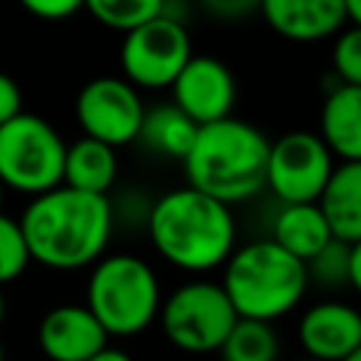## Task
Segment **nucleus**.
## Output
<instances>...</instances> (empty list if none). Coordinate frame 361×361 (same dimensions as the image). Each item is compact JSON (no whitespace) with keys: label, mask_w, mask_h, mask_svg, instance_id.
<instances>
[{"label":"nucleus","mask_w":361,"mask_h":361,"mask_svg":"<svg viewBox=\"0 0 361 361\" xmlns=\"http://www.w3.org/2000/svg\"><path fill=\"white\" fill-rule=\"evenodd\" d=\"M23 6L28 14H34L39 20H65L82 8L79 0H25Z\"/></svg>","instance_id":"obj_26"},{"label":"nucleus","mask_w":361,"mask_h":361,"mask_svg":"<svg viewBox=\"0 0 361 361\" xmlns=\"http://www.w3.org/2000/svg\"><path fill=\"white\" fill-rule=\"evenodd\" d=\"M268 240H274L282 251H288L290 257H296L299 262L307 265L336 237H333L319 203H296V206H282L276 212Z\"/></svg>","instance_id":"obj_16"},{"label":"nucleus","mask_w":361,"mask_h":361,"mask_svg":"<svg viewBox=\"0 0 361 361\" xmlns=\"http://www.w3.org/2000/svg\"><path fill=\"white\" fill-rule=\"evenodd\" d=\"M296 361H313V358H296Z\"/></svg>","instance_id":"obj_35"},{"label":"nucleus","mask_w":361,"mask_h":361,"mask_svg":"<svg viewBox=\"0 0 361 361\" xmlns=\"http://www.w3.org/2000/svg\"><path fill=\"white\" fill-rule=\"evenodd\" d=\"M90 361H133V355L130 353H124V350H118V347H104V350H99Z\"/></svg>","instance_id":"obj_29"},{"label":"nucleus","mask_w":361,"mask_h":361,"mask_svg":"<svg viewBox=\"0 0 361 361\" xmlns=\"http://www.w3.org/2000/svg\"><path fill=\"white\" fill-rule=\"evenodd\" d=\"M299 344L305 358L344 361L361 347V310L338 299L310 305L299 319Z\"/></svg>","instance_id":"obj_12"},{"label":"nucleus","mask_w":361,"mask_h":361,"mask_svg":"<svg viewBox=\"0 0 361 361\" xmlns=\"http://www.w3.org/2000/svg\"><path fill=\"white\" fill-rule=\"evenodd\" d=\"M68 144L59 130L37 113H20L0 127V183L39 197L62 186Z\"/></svg>","instance_id":"obj_6"},{"label":"nucleus","mask_w":361,"mask_h":361,"mask_svg":"<svg viewBox=\"0 0 361 361\" xmlns=\"http://www.w3.org/2000/svg\"><path fill=\"white\" fill-rule=\"evenodd\" d=\"M192 39L183 23L161 14L124 37L118 59L124 79L133 87H172L192 59Z\"/></svg>","instance_id":"obj_9"},{"label":"nucleus","mask_w":361,"mask_h":361,"mask_svg":"<svg viewBox=\"0 0 361 361\" xmlns=\"http://www.w3.org/2000/svg\"><path fill=\"white\" fill-rule=\"evenodd\" d=\"M158 322L172 347L183 353H220L240 316L220 282L189 279L164 299Z\"/></svg>","instance_id":"obj_7"},{"label":"nucleus","mask_w":361,"mask_h":361,"mask_svg":"<svg viewBox=\"0 0 361 361\" xmlns=\"http://www.w3.org/2000/svg\"><path fill=\"white\" fill-rule=\"evenodd\" d=\"M107 330L87 310V305L51 307L37 330L39 350L48 361H90L107 347Z\"/></svg>","instance_id":"obj_13"},{"label":"nucleus","mask_w":361,"mask_h":361,"mask_svg":"<svg viewBox=\"0 0 361 361\" xmlns=\"http://www.w3.org/2000/svg\"><path fill=\"white\" fill-rule=\"evenodd\" d=\"M147 231L169 265L192 274L226 265L237 248L231 209L192 186L161 195L147 214Z\"/></svg>","instance_id":"obj_2"},{"label":"nucleus","mask_w":361,"mask_h":361,"mask_svg":"<svg viewBox=\"0 0 361 361\" xmlns=\"http://www.w3.org/2000/svg\"><path fill=\"white\" fill-rule=\"evenodd\" d=\"M336 158L319 133L290 130L271 141L268 155V186L282 206L319 203Z\"/></svg>","instance_id":"obj_8"},{"label":"nucleus","mask_w":361,"mask_h":361,"mask_svg":"<svg viewBox=\"0 0 361 361\" xmlns=\"http://www.w3.org/2000/svg\"><path fill=\"white\" fill-rule=\"evenodd\" d=\"M223 268L220 285L237 316L268 324L288 316L310 285L307 265L282 251L274 240H254L234 248Z\"/></svg>","instance_id":"obj_4"},{"label":"nucleus","mask_w":361,"mask_h":361,"mask_svg":"<svg viewBox=\"0 0 361 361\" xmlns=\"http://www.w3.org/2000/svg\"><path fill=\"white\" fill-rule=\"evenodd\" d=\"M330 65H333V73H336L338 85L361 87V28L347 25L336 37Z\"/></svg>","instance_id":"obj_23"},{"label":"nucleus","mask_w":361,"mask_h":361,"mask_svg":"<svg viewBox=\"0 0 361 361\" xmlns=\"http://www.w3.org/2000/svg\"><path fill=\"white\" fill-rule=\"evenodd\" d=\"M85 305L107 336H135L158 319L164 296L147 259L135 254H104L90 268Z\"/></svg>","instance_id":"obj_5"},{"label":"nucleus","mask_w":361,"mask_h":361,"mask_svg":"<svg viewBox=\"0 0 361 361\" xmlns=\"http://www.w3.org/2000/svg\"><path fill=\"white\" fill-rule=\"evenodd\" d=\"M197 133H200V127L178 104L164 102V104L147 107L138 141L147 149H152L155 155H164V158H172V161L183 164L186 155L195 147Z\"/></svg>","instance_id":"obj_19"},{"label":"nucleus","mask_w":361,"mask_h":361,"mask_svg":"<svg viewBox=\"0 0 361 361\" xmlns=\"http://www.w3.org/2000/svg\"><path fill=\"white\" fill-rule=\"evenodd\" d=\"M23 113V90L17 79H11L6 71H0V127L8 124Z\"/></svg>","instance_id":"obj_25"},{"label":"nucleus","mask_w":361,"mask_h":361,"mask_svg":"<svg viewBox=\"0 0 361 361\" xmlns=\"http://www.w3.org/2000/svg\"><path fill=\"white\" fill-rule=\"evenodd\" d=\"M0 361H6V347H3V341H0Z\"/></svg>","instance_id":"obj_33"},{"label":"nucleus","mask_w":361,"mask_h":361,"mask_svg":"<svg viewBox=\"0 0 361 361\" xmlns=\"http://www.w3.org/2000/svg\"><path fill=\"white\" fill-rule=\"evenodd\" d=\"M319 209L336 240L347 245L361 243V161L336 164L319 197Z\"/></svg>","instance_id":"obj_17"},{"label":"nucleus","mask_w":361,"mask_h":361,"mask_svg":"<svg viewBox=\"0 0 361 361\" xmlns=\"http://www.w3.org/2000/svg\"><path fill=\"white\" fill-rule=\"evenodd\" d=\"M319 135L338 164L361 161V87H330L319 113Z\"/></svg>","instance_id":"obj_15"},{"label":"nucleus","mask_w":361,"mask_h":361,"mask_svg":"<svg viewBox=\"0 0 361 361\" xmlns=\"http://www.w3.org/2000/svg\"><path fill=\"white\" fill-rule=\"evenodd\" d=\"M85 8L104 28L121 31L127 37L135 28L147 25L149 20L161 17L164 14V0H90Z\"/></svg>","instance_id":"obj_21"},{"label":"nucleus","mask_w":361,"mask_h":361,"mask_svg":"<svg viewBox=\"0 0 361 361\" xmlns=\"http://www.w3.org/2000/svg\"><path fill=\"white\" fill-rule=\"evenodd\" d=\"M31 259L56 271L96 265L113 234V203L104 195H87L56 186L31 197L20 217Z\"/></svg>","instance_id":"obj_1"},{"label":"nucleus","mask_w":361,"mask_h":361,"mask_svg":"<svg viewBox=\"0 0 361 361\" xmlns=\"http://www.w3.org/2000/svg\"><path fill=\"white\" fill-rule=\"evenodd\" d=\"M3 316H6V299H3V290H0V324H3Z\"/></svg>","instance_id":"obj_31"},{"label":"nucleus","mask_w":361,"mask_h":361,"mask_svg":"<svg viewBox=\"0 0 361 361\" xmlns=\"http://www.w3.org/2000/svg\"><path fill=\"white\" fill-rule=\"evenodd\" d=\"M259 11L279 37L293 42L327 39L347 28L344 0H265Z\"/></svg>","instance_id":"obj_14"},{"label":"nucleus","mask_w":361,"mask_h":361,"mask_svg":"<svg viewBox=\"0 0 361 361\" xmlns=\"http://www.w3.org/2000/svg\"><path fill=\"white\" fill-rule=\"evenodd\" d=\"M350 288L361 293V243L350 245Z\"/></svg>","instance_id":"obj_27"},{"label":"nucleus","mask_w":361,"mask_h":361,"mask_svg":"<svg viewBox=\"0 0 361 361\" xmlns=\"http://www.w3.org/2000/svg\"><path fill=\"white\" fill-rule=\"evenodd\" d=\"M169 90L172 104H178L197 127L228 118L237 102L234 73L217 56H192Z\"/></svg>","instance_id":"obj_11"},{"label":"nucleus","mask_w":361,"mask_h":361,"mask_svg":"<svg viewBox=\"0 0 361 361\" xmlns=\"http://www.w3.org/2000/svg\"><path fill=\"white\" fill-rule=\"evenodd\" d=\"M220 361H279V336L274 324L240 319L220 347Z\"/></svg>","instance_id":"obj_20"},{"label":"nucleus","mask_w":361,"mask_h":361,"mask_svg":"<svg viewBox=\"0 0 361 361\" xmlns=\"http://www.w3.org/2000/svg\"><path fill=\"white\" fill-rule=\"evenodd\" d=\"M344 8H347V25L361 28V0H344Z\"/></svg>","instance_id":"obj_30"},{"label":"nucleus","mask_w":361,"mask_h":361,"mask_svg":"<svg viewBox=\"0 0 361 361\" xmlns=\"http://www.w3.org/2000/svg\"><path fill=\"white\" fill-rule=\"evenodd\" d=\"M307 279L324 288L350 285V245L341 240H333L316 259L307 262Z\"/></svg>","instance_id":"obj_24"},{"label":"nucleus","mask_w":361,"mask_h":361,"mask_svg":"<svg viewBox=\"0 0 361 361\" xmlns=\"http://www.w3.org/2000/svg\"><path fill=\"white\" fill-rule=\"evenodd\" d=\"M251 6L248 3H209V11H214V14H223V17H234V14H243V11H248Z\"/></svg>","instance_id":"obj_28"},{"label":"nucleus","mask_w":361,"mask_h":361,"mask_svg":"<svg viewBox=\"0 0 361 361\" xmlns=\"http://www.w3.org/2000/svg\"><path fill=\"white\" fill-rule=\"evenodd\" d=\"M147 107L138 87L124 76H96L82 85L76 96V121L85 138L102 141L113 149L138 141Z\"/></svg>","instance_id":"obj_10"},{"label":"nucleus","mask_w":361,"mask_h":361,"mask_svg":"<svg viewBox=\"0 0 361 361\" xmlns=\"http://www.w3.org/2000/svg\"><path fill=\"white\" fill-rule=\"evenodd\" d=\"M3 195H6V186L0 183V209H3Z\"/></svg>","instance_id":"obj_34"},{"label":"nucleus","mask_w":361,"mask_h":361,"mask_svg":"<svg viewBox=\"0 0 361 361\" xmlns=\"http://www.w3.org/2000/svg\"><path fill=\"white\" fill-rule=\"evenodd\" d=\"M344 361H361V347H358V350H355V353H353V355H347V358H344Z\"/></svg>","instance_id":"obj_32"},{"label":"nucleus","mask_w":361,"mask_h":361,"mask_svg":"<svg viewBox=\"0 0 361 361\" xmlns=\"http://www.w3.org/2000/svg\"><path fill=\"white\" fill-rule=\"evenodd\" d=\"M118 175V158L116 149L93 141V138H79L73 144H68V155H65V172H62V183L87 195H104L110 192V186L116 183Z\"/></svg>","instance_id":"obj_18"},{"label":"nucleus","mask_w":361,"mask_h":361,"mask_svg":"<svg viewBox=\"0 0 361 361\" xmlns=\"http://www.w3.org/2000/svg\"><path fill=\"white\" fill-rule=\"evenodd\" d=\"M268 155L271 141L254 124L234 116L206 124L183 161L186 186L231 209L268 186Z\"/></svg>","instance_id":"obj_3"},{"label":"nucleus","mask_w":361,"mask_h":361,"mask_svg":"<svg viewBox=\"0 0 361 361\" xmlns=\"http://www.w3.org/2000/svg\"><path fill=\"white\" fill-rule=\"evenodd\" d=\"M31 262V251L20 220L0 212V285L14 282Z\"/></svg>","instance_id":"obj_22"}]
</instances>
